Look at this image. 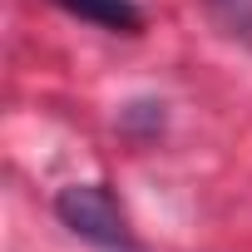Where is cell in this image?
<instances>
[{
    "label": "cell",
    "mask_w": 252,
    "mask_h": 252,
    "mask_svg": "<svg viewBox=\"0 0 252 252\" xmlns=\"http://www.w3.org/2000/svg\"><path fill=\"white\" fill-rule=\"evenodd\" d=\"M55 218L99 252H139V237L129 227L124 203L109 193V183H64L55 193Z\"/></svg>",
    "instance_id": "6da1fadb"
},
{
    "label": "cell",
    "mask_w": 252,
    "mask_h": 252,
    "mask_svg": "<svg viewBox=\"0 0 252 252\" xmlns=\"http://www.w3.org/2000/svg\"><path fill=\"white\" fill-rule=\"evenodd\" d=\"M55 5L94 30H109V35H139L144 30V10L134 0H55Z\"/></svg>",
    "instance_id": "7a4b0ae2"
},
{
    "label": "cell",
    "mask_w": 252,
    "mask_h": 252,
    "mask_svg": "<svg viewBox=\"0 0 252 252\" xmlns=\"http://www.w3.org/2000/svg\"><path fill=\"white\" fill-rule=\"evenodd\" d=\"M213 5V15L222 20V25H232V30H247L252 25V0H208Z\"/></svg>",
    "instance_id": "3957f363"
}]
</instances>
